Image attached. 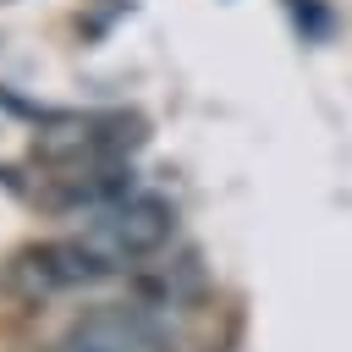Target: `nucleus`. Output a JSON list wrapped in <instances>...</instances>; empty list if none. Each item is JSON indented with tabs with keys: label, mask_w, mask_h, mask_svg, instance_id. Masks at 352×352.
Here are the masks:
<instances>
[{
	"label": "nucleus",
	"mask_w": 352,
	"mask_h": 352,
	"mask_svg": "<svg viewBox=\"0 0 352 352\" xmlns=\"http://www.w3.org/2000/svg\"><path fill=\"white\" fill-rule=\"evenodd\" d=\"M170 231H176V209H170L160 192H132V187H126L121 198L88 209V226H82L77 236L94 248V258H99L110 275H121V270L154 258V253L170 242Z\"/></svg>",
	"instance_id": "obj_1"
},
{
	"label": "nucleus",
	"mask_w": 352,
	"mask_h": 352,
	"mask_svg": "<svg viewBox=\"0 0 352 352\" xmlns=\"http://www.w3.org/2000/svg\"><path fill=\"white\" fill-rule=\"evenodd\" d=\"M165 336L143 308H94L82 314L55 352H160Z\"/></svg>",
	"instance_id": "obj_2"
}]
</instances>
